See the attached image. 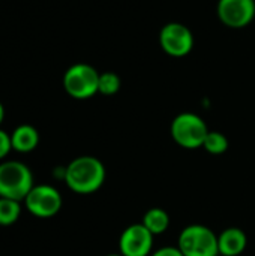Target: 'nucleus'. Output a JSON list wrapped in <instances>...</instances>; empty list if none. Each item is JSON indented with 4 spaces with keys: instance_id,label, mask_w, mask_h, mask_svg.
<instances>
[{
    "instance_id": "nucleus-1",
    "label": "nucleus",
    "mask_w": 255,
    "mask_h": 256,
    "mask_svg": "<svg viewBox=\"0 0 255 256\" xmlns=\"http://www.w3.org/2000/svg\"><path fill=\"white\" fill-rule=\"evenodd\" d=\"M105 166L93 156H80L65 168V183L80 195H89L99 190L105 182Z\"/></svg>"
},
{
    "instance_id": "nucleus-2",
    "label": "nucleus",
    "mask_w": 255,
    "mask_h": 256,
    "mask_svg": "<svg viewBox=\"0 0 255 256\" xmlns=\"http://www.w3.org/2000/svg\"><path fill=\"white\" fill-rule=\"evenodd\" d=\"M33 186V174L26 164L18 160L0 162V198L23 202Z\"/></svg>"
},
{
    "instance_id": "nucleus-3",
    "label": "nucleus",
    "mask_w": 255,
    "mask_h": 256,
    "mask_svg": "<svg viewBox=\"0 0 255 256\" xmlns=\"http://www.w3.org/2000/svg\"><path fill=\"white\" fill-rule=\"evenodd\" d=\"M99 72L87 63H75L69 66L62 78L65 92L78 100L90 99L98 93Z\"/></svg>"
},
{
    "instance_id": "nucleus-4",
    "label": "nucleus",
    "mask_w": 255,
    "mask_h": 256,
    "mask_svg": "<svg viewBox=\"0 0 255 256\" xmlns=\"http://www.w3.org/2000/svg\"><path fill=\"white\" fill-rule=\"evenodd\" d=\"M170 132L177 146L186 150H194L203 147L209 128L200 116L194 112H180L173 118Z\"/></svg>"
},
{
    "instance_id": "nucleus-5",
    "label": "nucleus",
    "mask_w": 255,
    "mask_h": 256,
    "mask_svg": "<svg viewBox=\"0 0 255 256\" xmlns=\"http://www.w3.org/2000/svg\"><path fill=\"white\" fill-rule=\"evenodd\" d=\"M183 256H218V236L204 225L186 226L177 240Z\"/></svg>"
},
{
    "instance_id": "nucleus-6",
    "label": "nucleus",
    "mask_w": 255,
    "mask_h": 256,
    "mask_svg": "<svg viewBox=\"0 0 255 256\" xmlns=\"http://www.w3.org/2000/svg\"><path fill=\"white\" fill-rule=\"evenodd\" d=\"M23 202L29 213L36 218L47 219L60 212L63 200L56 188L50 184H35Z\"/></svg>"
},
{
    "instance_id": "nucleus-7",
    "label": "nucleus",
    "mask_w": 255,
    "mask_h": 256,
    "mask_svg": "<svg viewBox=\"0 0 255 256\" xmlns=\"http://www.w3.org/2000/svg\"><path fill=\"white\" fill-rule=\"evenodd\" d=\"M194 34L182 22H167L159 32V45L170 57H185L194 48Z\"/></svg>"
},
{
    "instance_id": "nucleus-8",
    "label": "nucleus",
    "mask_w": 255,
    "mask_h": 256,
    "mask_svg": "<svg viewBox=\"0 0 255 256\" xmlns=\"http://www.w3.org/2000/svg\"><path fill=\"white\" fill-rule=\"evenodd\" d=\"M216 15L230 28H243L255 18V0H218Z\"/></svg>"
},
{
    "instance_id": "nucleus-9",
    "label": "nucleus",
    "mask_w": 255,
    "mask_h": 256,
    "mask_svg": "<svg viewBox=\"0 0 255 256\" xmlns=\"http://www.w3.org/2000/svg\"><path fill=\"white\" fill-rule=\"evenodd\" d=\"M153 237L155 236L143 224L131 225L120 236V254L123 256H150Z\"/></svg>"
},
{
    "instance_id": "nucleus-10",
    "label": "nucleus",
    "mask_w": 255,
    "mask_h": 256,
    "mask_svg": "<svg viewBox=\"0 0 255 256\" xmlns=\"http://www.w3.org/2000/svg\"><path fill=\"white\" fill-rule=\"evenodd\" d=\"M248 238L240 228H227L218 236V249L221 256H239L246 249Z\"/></svg>"
},
{
    "instance_id": "nucleus-11",
    "label": "nucleus",
    "mask_w": 255,
    "mask_h": 256,
    "mask_svg": "<svg viewBox=\"0 0 255 256\" xmlns=\"http://www.w3.org/2000/svg\"><path fill=\"white\" fill-rule=\"evenodd\" d=\"M12 150L18 153H30L39 144V132L32 124H20L11 134Z\"/></svg>"
},
{
    "instance_id": "nucleus-12",
    "label": "nucleus",
    "mask_w": 255,
    "mask_h": 256,
    "mask_svg": "<svg viewBox=\"0 0 255 256\" xmlns=\"http://www.w3.org/2000/svg\"><path fill=\"white\" fill-rule=\"evenodd\" d=\"M141 224L153 234V236H161L170 228V214L159 207H153L147 210L143 216Z\"/></svg>"
},
{
    "instance_id": "nucleus-13",
    "label": "nucleus",
    "mask_w": 255,
    "mask_h": 256,
    "mask_svg": "<svg viewBox=\"0 0 255 256\" xmlns=\"http://www.w3.org/2000/svg\"><path fill=\"white\" fill-rule=\"evenodd\" d=\"M21 216V202L9 198H0V226L14 225Z\"/></svg>"
},
{
    "instance_id": "nucleus-14",
    "label": "nucleus",
    "mask_w": 255,
    "mask_h": 256,
    "mask_svg": "<svg viewBox=\"0 0 255 256\" xmlns=\"http://www.w3.org/2000/svg\"><path fill=\"white\" fill-rule=\"evenodd\" d=\"M228 138L221 134V132H216V130H209L206 140H204V144H203V148L210 153V154H222L228 150Z\"/></svg>"
},
{
    "instance_id": "nucleus-15",
    "label": "nucleus",
    "mask_w": 255,
    "mask_h": 256,
    "mask_svg": "<svg viewBox=\"0 0 255 256\" xmlns=\"http://www.w3.org/2000/svg\"><path fill=\"white\" fill-rule=\"evenodd\" d=\"M120 87H122V80L116 72L107 70L99 75L98 93H101L102 96H114L116 93H119Z\"/></svg>"
},
{
    "instance_id": "nucleus-16",
    "label": "nucleus",
    "mask_w": 255,
    "mask_h": 256,
    "mask_svg": "<svg viewBox=\"0 0 255 256\" xmlns=\"http://www.w3.org/2000/svg\"><path fill=\"white\" fill-rule=\"evenodd\" d=\"M12 150V142H11V134L5 132L0 129V160H3Z\"/></svg>"
},
{
    "instance_id": "nucleus-17",
    "label": "nucleus",
    "mask_w": 255,
    "mask_h": 256,
    "mask_svg": "<svg viewBox=\"0 0 255 256\" xmlns=\"http://www.w3.org/2000/svg\"><path fill=\"white\" fill-rule=\"evenodd\" d=\"M150 256H183V254L176 246V248H161L156 252H153Z\"/></svg>"
},
{
    "instance_id": "nucleus-18",
    "label": "nucleus",
    "mask_w": 255,
    "mask_h": 256,
    "mask_svg": "<svg viewBox=\"0 0 255 256\" xmlns=\"http://www.w3.org/2000/svg\"><path fill=\"white\" fill-rule=\"evenodd\" d=\"M3 120H5V106H3V104L0 102V124L3 123Z\"/></svg>"
},
{
    "instance_id": "nucleus-19",
    "label": "nucleus",
    "mask_w": 255,
    "mask_h": 256,
    "mask_svg": "<svg viewBox=\"0 0 255 256\" xmlns=\"http://www.w3.org/2000/svg\"><path fill=\"white\" fill-rule=\"evenodd\" d=\"M107 256H123L122 254H111V255H107Z\"/></svg>"
}]
</instances>
